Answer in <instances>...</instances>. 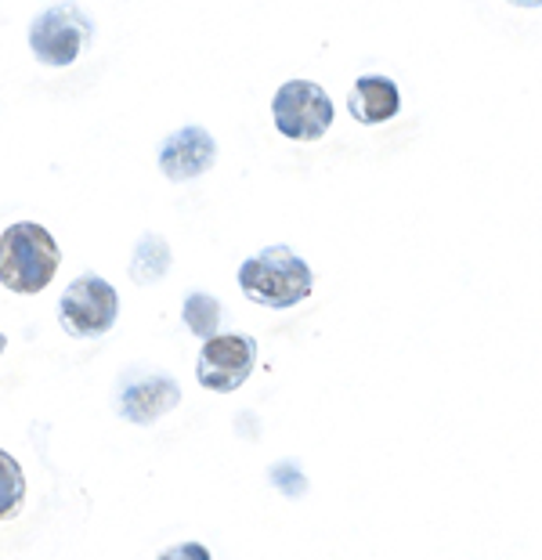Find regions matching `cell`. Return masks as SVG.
<instances>
[{"instance_id":"6da1fadb","label":"cell","mask_w":542,"mask_h":560,"mask_svg":"<svg viewBox=\"0 0 542 560\" xmlns=\"http://www.w3.org/2000/svg\"><path fill=\"white\" fill-rule=\"evenodd\" d=\"M311 285H315V276H311L308 260L297 257L289 246L261 249L239 268V290L246 293V301L275 307V312H286V307L308 301Z\"/></svg>"},{"instance_id":"277c9868","label":"cell","mask_w":542,"mask_h":560,"mask_svg":"<svg viewBox=\"0 0 542 560\" xmlns=\"http://www.w3.org/2000/svg\"><path fill=\"white\" fill-rule=\"evenodd\" d=\"M116 315L119 296L102 276H80L77 282H69V290L58 301V322L77 340L105 337L116 326Z\"/></svg>"},{"instance_id":"8992f818","label":"cell","mask_w":542,"mask_h":560,"mask_svg":"<svg viewBox=\"0 0 542 560\" xmlns=\"http://www.w3.org/2000/svg\"><path fill=\"white\" fill-rule=\"evenodd\" d=\"M253 365H257V340L246 332H214L203 340L196 376L207 390L232 395L250 380Z\"/></svg>"},{"instance_id":"5b68a950","label":"cell","mask_w":542,"mask_h":560,"mask_svg":"<svg viewBox=\"0 0 542 560\" xmlns=\"http://www.w3.org/2000/svg\"><path fill=\"white\" fill-rule=\"evenodd\" d=\"M272 120L279 135L293 141H319L333 127V102L325 88L311 80H289L275 91L272 98Z\"/></svg>"},{"instance_id":"5bb4252c","label":"cell","mask_w":542,"mask_h":560,"mask_svg":"<svg viewBox=\"0 0 542 560\" xmlns=\"http://www.w3.org/2000/svg\"><path fill=\"white\" fill-rule=\"evenodd\" d=\"M4 348H8V337H4V332H0V354H4Z\"/></svg>"},{"instance_id":"9c48e42d","label":"cell","mask_w":542,"mask_h":560,"mask_svg":"<svg viewBox=\"0 0 542 560\" xmlns=\"http://www.w3.org/2000/svg\"><path fill=\"white\" fill-rule=\"evenodd\" d=\"M347 109L366 127L394 120V116L402 113V91H397V83L388 77H361L355 80L351 94H347Z\"/></svg>"},{"instance_id":"30bf717a","label":"cell","mask_w":542,"mask_h":560,"mask_svg":"<svg viewBox=\"0 0 542 560\" xmlns=\"http://www.w3.org/2000/svg\"><path fill=\"white\" fill-rule=\"evenodd\" d=\"M166 271H171V246L163 243V235H145L135 249V260H130V279L138 285H152Z\"/></svg>"},{"instance_id":"8fae6325","label":"cell","mask_w":542,"mask_h":560,"mask_svg":"<svg viewBox=\"0 0 542 560\" xmlns=\"http://www.w3.org/2000/svg\"><path fill=\"white\" fill-rule=\"evenodd\" d=\"M22 503H26V474L11 452L0 448V521L19 517Z\"/></svg>"},{"instance_id":"7c38bea8","label":"cell","mask_w":542,"mask_h":560,"mask_svg":"<svg viewBox=\"0 0 542 560\" xmlns=\"http://www.w3.org/2000/svg\"><path fill=\"white\" fill-rule=\"evenodd\" d=\"M181 318H185V326L196 332V337H214L217 329H221V301L210 293H192L185 301V312H181Z\"/></svg>"},{"instance_id":"52a82bcc","label":"cell","mask_w":542,"mask_h":560,"mask_svg":"<svg viewBox=\"0 0 542 560\" xmlns=\"http://www.w3.org/2000/svg\"><path fill=\"white\" fill-rule=\"evenodd\" d=\"M217 163V141L203 127H181L160 145V171L171 182H192Z\"/></svg>"},{"instance_id":"ba28073f","label":"cell","mask_w":542,"mask_h":560,"mask_svg":"<svg viewBox=\"0 0 542 560\" xmlns=\"http://www.w3.org/2000/svg\"><path fill=\"white\" fill-rule=\"evenodd\" d=\"M177 401H181V387L171 376H149V380H138V384H130L124 390V398H119V412H124V420H130V423L149 427V423L160 420L163 412H171Z\"/></svg>"},{"instance_id":"7a4b0ae2","label":"cell","mask_w":542,"mask_h":560,"mask_svg":"<svg viewBox=\"0 0 542 560\" xmlns=\"http://www.w3.org/2000/svg\"><path fill=\"white\" fill-rule=\"evenodd\" d=\"M62 265L55 235L36 221H19L0 235V285L11 293H41Z\"/></svg>"},{"instance_id":"4fadbf2b","label":"cell","mask_w":542,"mask_h":560,"mask_svg":"<svg viewBox=\"0 0 542 560\" xmlns=\"http://www.w3.org/2000/svg\"><path fill=\"white\" fill-rule=\"evenodd\" d=\"M510 4H517V8H528V11H535L542 0H510Z\"/></svg>"},{"instance_id":"3957f363","label":"cell","mask_w":542,"mask_h":560,"mask_svg":"<svg viewBox=\"0 0 542 560\" xmlns=\"http://www.w3.org/2000/svg\"><path fill=\"white\" fill-rule=\"evenodd\" d=\"M94 37L91 19L83 15L77 4H55L44 15L33 19L30 26V51L41 58L44 66L66 69L80 58V51Z\"/></svg>"}]
</instances>
